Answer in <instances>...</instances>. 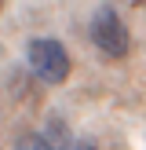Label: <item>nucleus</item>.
I'll return each instance as SVG.
<instances>
[{
    "label": "nucleus",
    "mask_w": 146,
    "mask_h": 150,
    "mask_svg": "<svg viewBox=\"0 0 146 150\" xmlns=\"http://www.w3.org/2000/svg\"><path fill=\"white\" fill-rule=\"evenodd\" d=\"M91 44L102 51L106 59H124L128 55V26L121 22V15L113 11V7H99V11L91 15Z\"/></svg>",
    "instance_id": "2"
},
{
    "label": "nucleus",
    "mask_w": 146,
    "mask_h": 150,
    "mask_svg": "<svg viewBox=\"0 0 146 150\" xmlns=\"http://www.w3.org/2000/svg\"><path fill=\"white\" fill-rule=\"evenodd\" d=\"M29 70L44 84H62L69 77V51L51 37H36L29 44Z\"/></svg>",
    "instance_id": "1"
},
{
    "label": "nucleus",
    "mask_w": 146,
    "mask_h": 150,
    "mask_svg": "<svg viewBox=\"0 0 146 150\" xmlns=\"http://www.w3.org/2000/svg\"><path fill=\"white\" fill-rule=\"evenodd\" d=\"M73 150H95V143H77Z\"/></svg>",
    "instance_id": "4"
},
{
    "label": "nucleus",
    "mask_w": 146,
    "mask_h": 150,
    "mask_svg": "<svg viewBox=\"0 0 146 150\" xmlns=\"http://www.w3.org/2000/svg\"><path fill=\"white\" fill-rule=\"evenodd\" d=\"M15 150H55V146L48 143V136H44V132H26V136H18Z\"/></svg>",
    "instance_id": "3"
}]
</instances>
